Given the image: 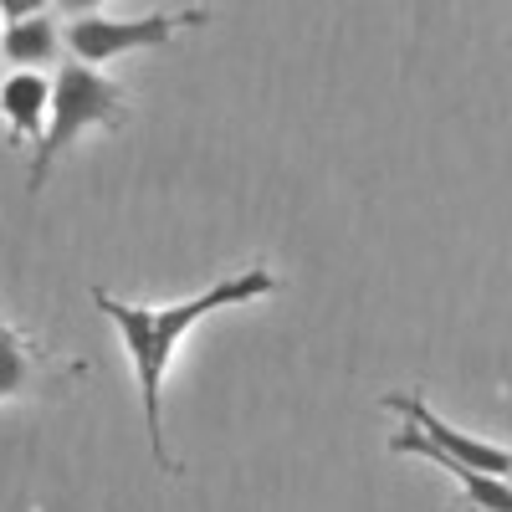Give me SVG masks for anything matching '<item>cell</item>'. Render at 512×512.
<instances>
[{
    "label": "cell",
    "mask_w": 512,
    "mask_h": 512,
    "mask_svg": "<svg viewBox=\"0 0 512 512\" xmlns=\"http://www.w3.org/2000/svg\"><path fill=\"white\" fill-rule=\"evenodd\" d=\"M0 16H6L11 26L31 21V16H47V0H0Z\"/></svg>",
    "instance_id": "ba28073f"
},
{
    "label": "cell",
    "mask_w": 512,
    "mask_h": 512,
    "mask_svg": "<svg viewBox=\"0 0 512 512\" xmlns=\"http://www.w3.org/2000/svg\"><path fill=\"white\" fill-rule=\"evenodd\" d=\"M123 123H128V103H123L118 82L103 77V67L62 62L57 77H52V128H47V144L31 154L26 190L41 195V185H47V175L57 169V159L88 134V128H123Z\"/></svg>",
    "instance_id": "7a4b0ae2"
},
{
    "label": "cell",
    "mask_w": 512,
    "mask_h": 512,
    "mask_svg": "<svg viewBox=\"0 0 512 512\" xmlns=\"http://www.w3.org/2000/svg\"><path fill=\"white\" fill-rule=\"evenodd\" d=\"M277 287L282 282L267 267H241L221 282H210L205 292L185 297V303H123V297L93 287L98 313L118 328L123 354H128V364H134V384H139V400H144V436H149V451H154L159 472L180 477V461L164 446V379H169V364H175V349L210 313L246 308V303H256V297H272Z\"/></svg>",
    "instance_id": "6da1fadb"
},
{
    "label": "cell",
    "mask_w": 512,
    "mask_h": 512,
    "mask_svg": "<svg viewBox=\"0 0 512 512\" xmlns=\"http://www.w3.org/2000/svg\"><path fill=\"white\" fill-rule=\"evenodd\" d=\"M0 41H6V16H0Z\"/></svg>",
    "instance_id": "30bf717a"
},
{
    "label": "cell",
    "mask_w": 512,
    "mask_h": 512,
    "mask_svg": "<svg viewBox=\"0 0 512 512\" xmlns=\"http://www.w3.org/2000/svg\"><path fill=\"white\" fill-rule=\"evenodd\" d=\"M57 6L67 11V16H93V11H103L108 0H57Z\"/></svg>",
    "instance_id": "9c48e42d"
},
{
    "label": "cell",
    "mask_w": 512,
    "mask_h": 512,
    "mask_svg": "<svg viewBox=\"0 0 512 512\" xmlns=\"http://www.w3.org/2000/svg\"><path fill=\"white\" fill-rule=\"evenodd\" d=\"M0 118L11 123V134L26 144H47V128H52V77L41 72H11L6 88H0Z\"/></svg>",
    "instance_id": "5b68a950"
},
{
    "label": "cell",
    "mask_w": 512,
    "mask_h": 512,
    "mask_svg": "<svg viewBox=\"0 0 512 512\" xmlns=\"http://www.w3.org/2000/svg\"><path fill=\"white\" fill-rule=\"evenodd\" d=\"M384 410H395L405 425H415V431L441 446L446 456L466 461V466H477V472H492V477H512V451L497 446V441H482L472 431H461V425H451L446 415H436L431 405H425L420 395H384Z\"/></svg>",
    "instance_id": "277c9868"
},
{
    "label": "cell",
    "mask_w": 512,
    "mask_h": 512,
    "mask_svg": "<svg viewBox=\"0 0 512 512\" xmlns=\"http://www.w3.org/2000/svg\"><path fill=\"white\" fill-rule=\"evenodd\" d=\"M47 359V349H36L31 338L0 313V400H16L31 390V369Z\"/></svg>",
    "instance_id": "52a82bcc"
},
{
    "label": "cell",
    "mask_w": 512,
    "mask_h": 512,
    "mask_svg": "<svg viewBox=\"0 0 512 512\" xmlns=\"http://www.w3.org/2000/svg\"><path fill=\"white\" fill-rule=\"evenodd\" d=\"M0 88H6V77H0Z\"/></svg>",
    "instance_id": "8fae6325"
},
{
    "label": "cell",
    "mask_w": 512,
    "mask_h": 512,
    "mask_svg": "<svg viewBox=\"0 0 512 512\" xmlns=\"http://www.w3.org/2000/svg\"><path fill=\"white\" fill-rule=\"evenodd\" d=\"M57 52H62V31H57L52 16L16 21V26H6V41H0V57H6L16 72L21 67L26 72H41L47 62H57Z\"/></svg>",
    "instance_id": "8992f818"
},
{
    "label": "cell",
    "mask_w": 512,
    "mask_h": 512,
    "mask_svg": "<svg viewBox=\"0 0 512 512\" xmlns=\"http://www.w3.org/2000/svg\"><path fill=\"white\" fill-rule=\"evenodd\" d=\"M205 16L200 11H185V16H72L67 21V52L72 62H88V67H103V62H118V57H134V52H154V47H169L180 26H200Z\"/></svg>",
    "instance_id": "3957f363"
}]
</instances>
